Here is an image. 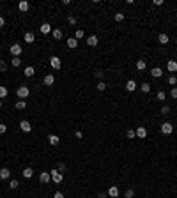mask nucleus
Returning <instances> with one entry per match:
<instances>
[{"instance_id":"24","label":"nucleus","mask_w":177,"mask_h":198,"mask_svg":"<svg viewBox=\"0 0 177 198\" xmlns=\"http://www.w3.org/2000/svg\"><path fill=\"white\" fill-rule=\"evenodd\" d=\"M76 46H78V41H76L74 37H69V39H67V48H71V50H74Z\"/></svg>"},{"instance_id":"10","label":"nucleus","mask_w":177,"mask_h":198,"mask_svg":"<svg viewBox=\"0 0 177 198\" xmlns=\"http://www.w3.org/2000/svg\"><path fill=\"white\" fill-rule=\"evenodd\" d=\"M119 195H121V193H119V188H117V186H110V189H108V197L110 198H117Z\"/></svg>"},{"instance_id":"5","label":"nucleus","mask_w":177,"mask_h":198,"mask_svg":"<svg viewBox=\"0 0 177 198\" xmlns=\"http://www.w3.org/2000/svg\"><path fill=\"white\" fill-rule=\"evenodd\" d=\"M20 129H21L23 133H32V124H30L28 120H21V122H20Z\"/></svg>"},{"instance_id":"19","label":"nucleus","mask_w":177,"mask_h":198,"mask_svg":"<svg viewBox=\"0 0 177 198\" xmlns=\"http://www.w3.org/2000/svg\"><path fill=\"white\" fill-rule=\"evenodd\" d=\"M23 74H25L27 78H30V76H34V74H35V69H34L32 66H28V67H25V69H23Z\"/></svg>"},{"instance_id":"35","label":"nucleus","mask_w":177,"mask_h":198,"mask_svg":"<svg viewBox=\"0 0 177 198\" xmlns=\"http://www.w3.org/2000/svg\"><path fill=\"white\" fill-rule=\"evenodd\" d=\"M126 136H128L129 140H133V138H137V133H135V129H129V131L126 133Z\"/></svg>"},{"instance_id":"36","label":"nucleus","mask_w":177,"mask_h":198,"mask_svg":"<svg viewBox=\"0 0 177 198\" xmlns=\"http://www.w3.org/2000/svg\"><path fill=\"white\" fill-rule=\"evenodd\" d=\"M124 197H126V198H133V197H135V191H133V189H126Z\"/></svg>"},{"instance_id":"16","label":"nucleus","mask_w":177,"mask_h":198,"mask_svg":"<svg viewBox=\"0 0 177 198\" xmlns=\"http://www.w3.org/2000/svg\"><path fill=\"white\" fill-rule=\"evenodd\" d=\"M167 69L174 74V73L177 71V62H176V60H168V62H167Z\"/></svg>"},{"instance_id":"49","label":"nucleus","mask_w":177,"mask_h":198,"mask_svg":"<svg viewBox=\"0 0 177 198\" xmlns=\"http://www.w3.org/2000/svg\"><path fill=\"white\" fill-rule=\"evenodd\" d=\"M98 198H108V197H106L105 193H99V195H98Z\"/></svg>"},{"instance_id":"22","label":"nucleus","mask_w":177,"mask_h":198,"mask_svg":"<svg viewBox=\"0 0 177 198\" xmlns=\"http://www.w3.org/2000/svg\"><path fill=\"white\" fill-rule=\"evenodd\" d=\"M145 67H147V62H145L144 58L137 60V69H138V71H145Z\"/></svg>"},{"instance_id":"45","label":"nucleus","mask_w":177,"mask_h":198,"mask_svg":"<svg viewBox=\"0 0 177 198\" xmlns=\"http://www.w3.org/2000/svg\"><path fill=\"white\" fill-rule=\"evenodd\" d=\"M74 136H76V138H82V136H83V133H82V131H74Z\"/></svg>"},{"instance_id":"14","label":"nucleus","mask_w":177,"mask_h":198,"mask_svg":"<svg viewBox=\"0 0 177 198\" xmlns=\"http://www.w3.org/2000/svg\"><path fill=\"white\" fill-rule=\"evenodd\" d=\"M48 143L55 147V145H59V143H60V138H59L57 135H50V136H48Z\"/></svg>"},{"instance_id":"25","label":"nucleus","mask_w":177,"mask_h":198,"mask_svg":"<svg viewBox=\"0 0 177 198\" xmlns=\"http://www.w3.org/2000/svg\"><path fill=\"white\" fill-rule=\"evenodd\" d=\"M140 90H142L144 94H149V92H151V83H147V81H144V83L140 85Z\"/></svg>"},{"instance_id":"3","label":"nucleus","mask_w":177,"mask_h":198,"mask_svg":"<svg viewBox=\"0 0 177 198\" xmlns=\"http://www.w3.org/2000/svg\"><path fill=\"white\" fill-rule=\"evenodd\" d=\"M50 175H51V181H53L55 184H60V182H62V179H64V175H62L59 170H51V172H50Z\"/></svg>"},{"instance_id":"34","label":"nucleus","mask_w":177,"mask_h":198,"mask_svg":"<svg viewBox=\"0 0 177 198\" xmlns=\"http://www.w3.org/2000/svg\"><path fill=\"white\" fill-rule=\"evenodd\" d=\"M165 97H167V94H165L163 90H160V92L156 94V99H160V101H165Z\"/></svg>"},{"instance_id":"32","label":"nucleus","mask_w":177,"mask_h":198,"mask_svg":"<svg viewBox=\"0 0 177 198\" xmlns=\"http://www.w3.org/2000/svg\"><path fill=\"white\" fill-rule=\"evenodd\" d=\"M168 85H177V78H176V74H172V76H168Z\"/></svg>"},{"instance_id":"37","label":"nucleus","mask_w":177,"mask_h":198,"mask_svg":"<svg viewBox=\"0 0 177 198\" xmlns=\"http://www.w3.org/2000/svg\"><path fill=\"white\" fill-rule=\"evenodd\" d=\"M170 97H172V99H177V87H172V90H170Z\"/></svg>"},{"instance_id":"26","label":"nucleus","mask_w":177,"mask_h":198,"mask_svg":"<svg viewBox=\"0 0 177 198\" xmlns=\"http://www.w3.org/2000/svg\"><path fill=\"white\" fill-rule=\"evenodd\" d=\"M14 106H16V110H25L27 108V103H25V99H18Z\"/></svg>"},{"instance_id":"15","label":"nucleus","mask_w":177,"mask_h":198,"mask_svg":"<svg viewBox=\"0 0 177 198\" xmlns=\"http://www.w3.org/2000/svg\"><path fill=\"white\" fill-rule=\"evenodd\" d=\"M11 177V170L9 168H0V179L2 181H7Z\"/></svg>"},{"instance_id":"39","label":"nucleus","mask_w":177,"mask_h":198,"mask_svg":"<svg viewBox=\"0 0 177 198\" xmlns=\"http://www.w3.org/2000/svg\"><path fill=\"white\" fill-rule=\"evenodd\" d=\"M5 69H7V64H5V62H4V60L0 58V73H4Z\"/></svg>"},{"instance_id":"13","label":"nucleus","mask_w":177,"mask_h":198,"mask_svg":"<svg viewBox=\"0 0 177 198\" xmlns=\"http://www.w3.org/2000/svg\"><path fill=\"white\" fill-rule=\"evenodd\" d=\"M126 90H128V92L137 90V81H135V80H128V81H126Z\"/></svg>"},{"instance_id":"2","label":"nucleus","mask_w":177,"mask_h":198,"mask_svg":"<svg viewBox=\"0 0 177 198\" xmlns=\"http://www.w3.org/2000/svg\"><path fill=\"white\" fill-rule=\"evenodd\" d=\"M9 51H11V55H12V57H20V55H21V51H23V48H21V44L14 42V44L9 48Z\"/></svg>"},{"instance_id":"7","label":"nucleus","mask_w":177,"mask_h":198,"mask_svg":"<svg viewBox=\"0 0 177 198\" xmlns=\"http://www.w3.org/2000/svg\"><path fill=\"white\" fill-rule=\"evenodd\" d=\"M50 66H51L53 69H60V66H62L60 57H51V58H50Z\"/></svg>"},{"instance_id":"31","label":"nucleus","mask_w":177,"mask_h":198,"mask_svg":"<svg viewBox=\"0 0 177 198\" xmlns=\"http://www.w3.org/2000/svg\"><path fill=\"white\" fill-rule=\"evenodd\" d=\"M18 186H20V182H18L16 179H12V181L9 182V188H11V189H18Z\"/></svg>"},{"instance_id":"11","label":"nucleus","mask_w":177,"mask_h":198,"mask_svg":"<svg viewBox=\"0 0 177 198\" xmlns=\"http://www.w3.org/2000/svg\"><path fill=\"white\" fill-rule=\"evenodd\" d=\"M39 30H41V34H44V35H46V34H50L53 28H51V25H50V23H43V25L39 27Z\"/></svg>"},{"instance_id":"28","label":"nucleus","mask_w":177,"mask_h":198,"mask_svg":"<svg viewBox=\"0 0 177 198\" xmlns=\"http://www.w3.org/2000/svg\"><path fill=\"white\" fill-rule=\"evenodd\" d=\"M7 94H9V90H7V87H4V85H0V99H5V97H7Z\"/></svg>"},{"instance_id":"33","label":"nucleus","mask_w":177,"mask_h":198,"mask_svg":"<svg viewBox=\"0 0 177 198\" xmlns=\"http://www.w3.org/2000/svg\"><path fill=\"white\" fill-rule=\"evenodd\" d=\"M113 19H115L117 23H119V21H122V19H124V12H117V14L113 16Z\"/></svg>"},{"instance_id":"48","label":"nucleus","mask_w":177,"mask_h":198,"mask_svg":"<svg viewBox=\"0 0 177 198\" xmlns=\"http://www.w3.org/2000/svg\"><path fill=\"white\" fill-rule=\"evenodd\" d=\"M152 4H154V5H163V0H154Z\"/></svg>"},{"instance_id":"50","label":"nucleus","mask_w":177,"mask_h":198,"mask_svg":"<svg viewBox=\"0 0 177 198\" xmlns=\"http://www.w3.org/2000/svg\"><path fill=\"white\" fill-rule=\"evenodd\" d=\"M0 108H2V99H0Z\"/></svg>"},{"instance_id":"43","label":"nucleus","mask_w":177,"mask_h":198,"mask_svg":"<svg viewBox=\"0 0 177 198\" xmlns=\"http://www.w3.org/2000/svg\"><path fill=\"white\" fill-rule=\"evenodd\" d=\"M67 21H69L71 25H76V18H74V16H69V18H67Z\"/></svg>"},{"instance_id":"8","label":"nucleus","mask_w":177,"mask_h":198,"mask_svg":"<svg viewBox=\"0 0 177 198\" xmlns=\"http://www.w3.org/2000/svg\"><path fill=\"white\" fill-rule=\"evenodd\" d=\"M23 39H25V42H28V44H32V42L35 41V34H34V32H25V35H23Z\"/></svg>"},{"instance_id":"6","label":"nucleus","mask_w":177,"mask_h":198,"mask_svg":"<svg viewBox=\"0 0 177 198\" xmlns=\"http://www.w3.org/2000/svg\"><path fill=\"white\" fill-rule=\"evenodd\" d=\"M50 181H51L50 172H41V174H39V182H41V184H48Z\"/></svg>"},{"instance_id":"4","label":"nucleus","mask_w":177,"mask_h":198,"mask_svg":"<svg viewBox=\"0 0 177 198\" xmlns=\"http://www.w3.org/2000/svg\"><path fill=\"white\" fill-rule=\"evenodd\" d=\"M160 129H161V133H163V135H172V133H174V126H172L170 122H163Z\"/></svg>"},{"instance_id":"12","label":"nucleus","mask_w":177,"mask_h":198,"mask_svg":"<svg viewBox=\"0 0 177 198\" xmlns=\"http://www.w3.org/2000/svg\"><path fill=\"white\" fill-rule=\"evenodd\" d=\"M158 41H160V44H168V41H170V37H168V34H165V32H161V34L158 35Z\"/></svg>"},{"instance_id":"1","label":"nucleus","mask_w":177,"mask_h":198,"mask_svg":"<svg viewBox=\"0 0 177 198\" xmlns=\"http://www.w3.org/2000/svg\"><path fill=\"white\" fill-rule=\"evenodd\" d=\"M16 96H18V99H27V97L30 96V89H28L27 85H20V87L16 89Z\"/></svg>"},{"instance_id":"9","label":"nucleus","mask_w":177,"mask_h":198,"mask_svg":"<svg viewBox=\"0 0 177 198\" xmlns=\"http://www.w3.org/2000/svg\"><path fill=\"white\" fill-rule=\"evenodd\" d=\"M135 133H137V138H140V140H144V138L147 136V129H145V127H137Z\"/></svg>"},{"instance_id":"42","label":"nucleus","mask_w":177,"mask_h":198,"mask_svg":"<svg viewBox=\"0 0 177 198\" xmlns=\"http://www.w3.org/2000/svg\"><path fill=\"white\" fill-rule=\"evenodd\" d=\"M5 131H7V126H5V124H2V122H0V135H4V133H5Z\"/></svg>"},{"instance_id":"27","label":"nucleus","mask_w":177,"mask_h":198,"mask_svg":"<svg viewBox=\"0 0 177 198\" xmlns=\"http://www.w3.org/2000/svg\"><path fill=\"white\" fill-rule=\"evenodd\" d=\"M32 175H34V170L32 168H25L23 170V177L25 179H32Z\"/></svg>"},{"instance_id":"44","label":"nucleus","mask_w":177,"mask_h":198,"mask_svg":"<svg viewBox=\"0 0 177 198\" xmlns=\"http://www.w3.org/2000/svg\"><path fill=\"white\" fill-rule=\"evenodd\" d=\"M96 76H98V78H103V76H105V71H96Z\"/></svg>"},{"instance_id":"29","label":"nucleus","mask_w":177,"mask_h":198,"mask_svg":"<svg viewBox=\"0 0 177 198\" xmlns=\"http://www.w3.org/2000/svg\"><path fill=\"white\" fill-rule=\"evenodd\" d=\"M83 35H85V32H83V30H82V28H76V32H74V39H76V41H78V39H82V37H83Z\"/></svg>"},{"instance_id":"40","label":"nucleus","mask_w":177,"mask_h":198,"mask_svg":"<svg viewBox=\"0 0 177 198\" xmlns=\"http://www.w3.org/2000/svg\"><path fill=\"white\" fill-rule=\"evenodd\" d=\"M161 113H163V115H167V113H170V106H167V104H165V106L161 108Z\"/></svg>"},{"instance_id":"41","label":"nucleus","mask_w":177,"mask_h":198,"mask_svg":"<svg viewBox=\"0 0 177 198\" xmlns=\"http://www.w3.org/2000/svg\"><path fill=\"white\" fill-rule=\"evenodd\" d=\"M59 172H60V174L66 172V163H60V165H59Z\"/></svg>"},{"instance_id":"47","label":"nucleus","mask_w":177,"mask_h":198,"mask_svg":"<svg viewBox=\"0 0 177 198\" xmlns=\"http://www.w3.org/2000/svg\"><path fill=\"white\" fill-rule=\"evenodd\" d=\"M4 25H5V18H4V16H0V28H2Z\"/></svg>"},{"instance_id":"30","label":"nucleus","mask_w":177,"mask_h":198,"mask_svg":"<svg viewBox=\"0 0 177 198\" xmlns=\"http://www.w3.org/2000/svg\"><path fill=\"white\" fill-rule=\"evenodd\" d=\"M11 64H12L14 67H20V66H21V58H20V57H12V60H11Z\"/></svg>"},{"instance_id":"21","label":"nucleus","mask_w":177,"mask_h":198,"mask_svg":"<svg viewBox=\"0 0 177 198\" xmlns=\"http://www.w3.org/2000/svg\"><path fill=\"white\" fill-rule=\"evenodd\" d=\"M87 44L89 46H98V35H89V39H87Z\"/></svg>"},{"instance_id":"23","label":"nucleus","mask_w":177,"mask_h":198,"mask_svg":"<svg viewBox=\"0 0 177 198\" xmlns=\"http://www.w3.org/2000/svg\"><path fill=\"white\" fill-rule=\"evenodd\" d=\"M51 34H53V37H55V39H62V37H64V32H62L60 28H53V30H51Z\"/></svg>"},{"instance_id":"18","label":"nucleus","mask_w":177,"mask_h":198,"mask_svg":"<svg viewBox=\"0 0 177 198\" xmlns=\"http://www.w3.org/2000/svg\"><path fill=\"white\" fill-rule=\"evenodd\" d=\"M28 7H30V5H28V2H27V0H21V2H18V9H20L21 12L28 11Z\"/></svg>"},{"instance_id":"20","label":"nucleus","mask_w":177,"mask_h":198,"mask_svg":"<svg viewBox=\"0 0 177 198\" xmlns=\"http://www.w3.org/2000/svg\"><path fill=\"white\" fill-rule=\"evenodd\" d=\"M151 74H152L154 78H161V76H163V71H161V67H152V69H151Z\"/></svg>"},{"instance_id":"38","label":"nucleus","mask_w":177,"mask_h":198,"mask_svg":"<svg viewBox=\"0 0 177 198\" xmlns=\"http://www.w3.org/2000/svg\"><path fill=\"white\" fill-rule=\"evenodd\" d=\"M96 87H98V90H105V89H106V83H105V81H99Z\"/></svg>"},{"instance_id":"46","label":"nucleus","mask_w":177,"mask_h":198,"mask_svg":"<svg viewBox=\"0 0 177 198\" xmlns=\"http://www.w3.org/2000/svg\"><path fill=\"white\" fill-rule=\"evenodd\" d=\"M53 198H64V195H62V193H60V191H57V193H55V195H53Z\"/></svg>"},{"instance_id":"17","label":"nucleus","mask_w":177,"mask_h":198,"mask_svg":"<svg viewBox=\"0 0 177 198\" xmlns=\"http://www.w3.org/2000/svg\"><path fill=\"white\" fill-rule=\"evenodd\" d=\"M53 83H55V76H53V74H46V76H44V85H46V87H51Z\"/></svg>"}]
</instances>
